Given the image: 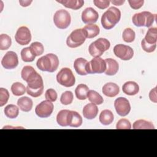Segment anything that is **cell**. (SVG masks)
Wrapping results in <instances>:
<instances>
[{"mask_svg":"<svg viewBox=\"0 0 157 157\" xmlns=\"http://www.w3.org/2000/svg\"><path fill=\"white\" fill-rule=\"evenodd\" d=\"M27 94L33 98L40 96L44 91V82L42 77L35 71L26 80Z\"/></svg>","mask_w":157,"mask_h":157,"instance_id":"obj_1","label":"cell"},{"mask_svg":"<svg viewBox=\"0 0 157 157\" xmlns=\"http://www.w3.org/2000/svg\"><path fill=\"white\" fill-rule=\"evenodd\" d=\"M59 63V59L56 55L48 53L37 59L36 66L42 71L53 72L58 69Z\"/></svg>","mask_w":157,"mask_h":157,"instance_id":"obj_2","label":"cell"},{"mask_svg":"<svg viewBox=\"0 0 157 157\" xmlns=\"http://www.w3.org/2000/svg\"><path fill=\"white\" fill-rule=\"evenodd\" d=\"M120 18V10L115 7H110L102 15V26L105 29H110L119 22Z\"/></svg>","mask_w":157,"mask_h":157,"instance_id":"obj_3","label":"cell"},{"mask_svg":"<svg viewBox=\"0 0 157 157\" xmlns=\"http://www.w3.org/2000/svg\"><path fill=\"white\" fill-rule=\"evenodd\" d=\"M155 19L156 14H153L148 11H143L135 13L132 18V21L133 24L137 27L149 28L152 25Z\"/></svg>","mask_w":157,"mask_h":157,"instance_id":"obj_4","label":"cell"},{"mask_svg":"<svg viewBox=\"0 0 157 157\" xmlns=\"http://www.w3.org/2000/svg\"><path fill=\"white\" fill-rule=\"evenodd\" d=\"M110 47V43L107 39L99 38L90 45L88 51L93 57H100L105 51L109 49Z\"/></svg>","mask_w":157,"mask_h":157,"instance_id":"obj_5","label":"cell"},{"mask_svg":"<svg viewBox=\"0 0 157 157\" xmlns=\"http://www.w3.org/2000/svg\"><path fill=\"white\" fill-rule=\"evenodd\" d=\"M58 83L65 87H71L74 85L75 78L72 71L68 67L62 68L56 75Z\"/></svg>","mask_w":157,"mask_h":157,"instance_id":"obj_6","label":"cell"},{"mask_svg":"<svg viewBox=\"0 0 157 157\" xmlns=\"http://www.w3.org/2000/svg\"><path fill=\"white\" fill-rule=\"evenodd\" d=\"M71 21V15L66 10H58L53 15L54 24L59 29H66L70 25Z\"/></svg>","mask_w":157,"mask_h":157,"instance_id":"obj_7","label":"cell"},{"mask_svg":"<svg viewBox=\"0 0 157 157\" xmlns=\"http://www.w3.org/2000/svg\"><path fill=\"white\" fill-rule=\"evenodd\" d=\"M86 37L82 28L74 30L67 37L66 44L70 48H77L82 45L85 41Z\"/></svg>","mask_w":157,"mask_h":157,"instance_id":"obj_8","label":"cell"},{"mask_svg":"<svg viewBox=\"0 0 157 157\" xmlns=\"http://www.w3.org/2000/svg\"><path fill=\"white\" fill-rule=\"evenodd\" d=\"M106 67L105 60L100 57H96L87 63L86 71L88 74H102L105 71Z\"/></svg>","mask_w":157,"mask_h":157,"instance_id":"obj_9","label":"cell"},{"mask_svg":"<svg viewBox=\"0 0 157 157\" xmlns=\"http://www.w3.org/2000/svg\"><path fill=\"white\" fill-rule=\"evenodd\" d=\"M113 53L117 57L124 61L129 60L134 56L133 49L124 44L116 45L113 48Z\"/></svg>","mask_w":157,"mask_h":157,"instance_id":"obj_10","label":"cell"},{"mask_svg":"<svg viewBox=\"0 0 157 157\" xmlns=\"http://www.w3.org/2000/svg\"><path fill=\"white\" fill-rule=\"evenodd\" d=\"M53 109L52 102L45 100L42 101L36 107L35 113L40 118H48L52 113Z\"/></svg>","mask_w":157,"mask_h":157,"instance_id":"obj_11","label":"cell"},{"mask_svg":"<svg viewBox=\"0 0 157 157\" xmlns=\"http://www.w3.org/2000/svg\"><path fill=\"white\" fill-rule=\"evenodd\" d=\"M114 107L118 115L121 117L126 116L131 110V105L129 101L123 97H120L115 99Z\"/></svg>","mask_w":157,"mask_h":157,"instance_id":"obj_12","label":"cell"},{"mask_svg":"<svg viewBox=\"0 0 157 157\" xmlns=\"http://www.w3.org/2000/svg\"><path fill=\"white\" fill-rule=\"evenodd\" d=\"M15 39L21 45L28 44L31 40V34L29 28L24 26L20 27L16 32Z\"/></svg>","mask_w":157,"mask_h":157,"instance_id":"obj_13","label":"cell"},{"mask_svg":"<svg viewBox=\"0 0 157 157\" xmlns=\"http://www.w3.org/2000/svg\"><path fill=\"white\" fill-rule=\"evenodd\" d=\"M1 64L6 69H15L18 64L17 53L13 51L7 52L1 60Z\"/></svg>","mask_w":157,"mask_h":157,"instance_id":"obj_14","label":"cell"},{"mask_svg":"<svg viewBox=\"0 0 157 157\" xmlns=\"http://www.w3.org/2000/svg\"><path fill=\"white\" fill-rule=\"evenodd\" d=\"M99 14L92 7L86 8L82 13V20L86 24H93L97 21Z\"/></svg>","mask_w":157,"mask_h":157,"instance_id":"obj_15","label":"cell"},{"mask_svg":"<svg viewBox=\"0 0 157 157\" xmlns=\"http://www.w3.org/2000/svg\"><path fill=\"white\" fill-rule=\"evenodd\" d=\"M102 92L105 96L113 98L116 96L119 93L120 88L116 83L112 82L107 83L103 86Z\"/></svg>","mask_w":157,"mask_h":157,"instance_id":"obj_16","label":"cell"},{"mask_svg":"<svg viewBox=\"0 0 157 157\" xmlns=\"http://www.w3.org/2000/svg\"><path fill=\"white\" fill-rule=\"evenodd\" d=\"M68 126L74 128H78L82 124V118L80 115L74 110H69L67 118Z\"/></svg>","mask_w":157,"mask_h":157,"instance_id":"obj_17","label":"cell"},{"mask_svg":"<svg viewBox=\"0 0 157 157\" xmlns=\"http://www.w3.org/2000/svg\"><path fill=\"white\" fill-rule=\"evenodd\" d=\"M83 117L88 120L94 119L98 115V108L96 104L90 103L84 106L83 109Z\"/></svg>","mask_w":157,"mask_h":157,"instance_id":"obj_18","label":"cell"},{"mask_svg":"<svg viewBox=\"0 0 157 157\" xmlns=\"http://www.w3.org/2000/svg\"><path fill=\"white\" fill-rule=\"evenodd\" d=\"M123 93L129 96H134L139 91V86L137 83L133 81H128L124 83L122 86Z\"/></svg>","mask_w":157,"mask_h":157,"instance_id":"obj_19","label":"cell"},{"mask_svg":"<svg viewBox=\"0 0 157 157\" xmlns=\"http://www.w3.org/2000/svg\"><path fill=\"white\" fill-rule=\"evenodd\" d=\"M107 67L104 72L107 75H115L119 69V65L118 62L112 58H107L105 59Z\"/></svg>","mask_w":157,"mask_h":157,"instance_id":"obj_20","label":"cell"},{"mask_svg":"<svg viewBox=\"0 0 157 157\" xmlns=\"http://www.w3.org/2000/svg\"><path fill=\"white\" fill-rule=\"evenodd\" d=\"M87 63V60L83 58H78L74 61V67L78 74L80 75H86L88 74L86 71Z\"/></svg>","mask_w":157,"mask_h":157,"instance_id":"obj_21","label":"cell"},{"mask_svg":"<svg viewBox=\"0 0 157 157\" xmlns=\"http://www.w3.org/2000/svg\"><path fill=\"white\" fill-rule=\"evenodd\" d=\"M82 29L86 38L88 39H92L95 37L99 34L100 32V29L98 26L94 24H88L85 26Z\"/></svg>","mask_w":157,"mask_h":157,"instance_id":"obj_22","label":"cell"},{"mask_svg":"<svg viewBox=\"0 0 157 157\" xmlns=\"http://www.w3.org/2000/svg\"><path fill=\"white\" fill-rule=\"evenodd\" d=\"M17 105L21 110L28 112L32 109L33 103L31 98L27 96H23L18 99Z\"/></svg>","mask_w":157,"mask_h":157,"instance_id":"obj_23","label":"cell"},{"mask_svg":"<svg viewBox=\"0 0 157 157\" xmlns=\"http://www.w3.org/2000/svg\"><path fill=\"white\" fill-rule=\"evenodd\" d=\"M56 2L61 4L66 8L73 10L79 9L84 4V1L83 0H61L56 1Z\"/></svg>","mask_w":157,"mask_h":157,"instance_id":"obj_24","label":"cell"},{"mask_svg":"<svg viewBox=\"0 0 157 157\" xmlns=\"http://www.w3.org/2000/svg\"><path fill=\"white\" fill-rule=\"evenodd\" d=\"M113 121V114L108 109H105L99 115V121L103 125H109Z\"/></svg>","mask_w":157,"mask_h":157,"instance_id":"obj_25","label":"cell"},{"mask_svg":"<svg viewBox=\"0 0 157 157\" xmlns=\"http://www.w3.org/2000/svg\"><path fill=\"white\" fill-rule=\"evenodd\" d=\"M134 129H155V128L153 124L149 121L145 120H136L132 125Z\"/></svg>","mask_w":157,"mask_h":157,"instance_id":"obj_26","label":"cell"},{"mask_svg":"<svg viewBox=\"0 0 157 157\" xmlns=\"http://www.w3.org/2000/svg\"><path fill=\"white\" fill-rule=\"evenodd\" d=\"M144 39L145 41L148 44H151V45L156 44L157 28L156 27L149 28Z\"/></svg>","mask_w":157,"mask_h":157,"instance_id":"obj_27","label":"cell"},{"mask_svg":"<svg viewBox=\"0 0 157 157\" xmlns=\"http://www.w3.org/2000/svg\"><path fill=\"white\" fill-rule=\"evenodd\" d=\"M89 88L85 84H79L75 90L76 98L79 100H85L87 98V93Z\"/></svg>","mask_w":157,"mask_h":157,"instance_id":"obj_28","label":"cell"},{"mask_svg":"<svg viewBox=\"0 0 157 157\" xmlns=\"http://www.w3.org/2000/svg\"><path fill=\"white\" fill-rule=\"evenodd\" d=\"M4 112L7 118L13 119L18 117L19 114V109L15 105L9 104L4 108Z\"/></svg>","mask_w":157,"mask_h":157,"instance_id":"obj_29","label":"cell"},{"mask_svg":"<svg viewBox=\"0 0 157 157\" xmlns=\"http://www.w3.org/2000/svg\"><path fill=\"white\" fill-rule=\"evenodd\" d=\"M87 98L93 104L96 105H101L103 103L102 97L94 90H89L87 93Z\"/></svg>","mask_w":157,"mask_h":157,"instance_id":"obj_30","label":"cell"},{"mask_svg":"<svg viewBox=\"0 0 157 157\" xmlns=\"http://www.w3.org/2000/svg\"><path fill=\"white\" fill-rule=\"evenodd\" d=\"M69 110L67 109L60 110L56 116V121L61 126H67V118Z\"/></svg>","mask_w":157,"mask_h":157,"instance_id":"obj_31","label":"cell"},{"mask_svg":"<svg viewBox=\"0 0 157 157\" xmlns=\"http://www.w3.org/2000/svg\"><path fill=\"white\" fill-rule=\"evenodd\" d=\"M26 88L20 82H15L11 86V91L16 96H21L25 94Z\"/></svg>","mask_w":157,"mask_h":157,"instance_id":"obj_32","label":"cell"},{"mask_svg":"<svg viewBox=\"0 0 157 157\" xmlns=\"http://www.w3.org/2000/svg\"><path fill=\"white\" fill-rule=\"evenodd\" d=\"M29 48L32 53L35 56H37L43 54L44 52V47L43 45L39 42H33L30 46Z\"/></svg>","mask_w":157,"mask_h":157,"instance_id":"obj_33","label":"cell"},{"mask_svg":"<svg viewBox=\"0 0 157 157\" xmlns=\"http://www.w3.org/2000/svg\"><path fill=\"white\" fill-rule=\"evenodd\" d=\"M12 44V39L9 36L6 34L0 35V50H7Z\"/></svg>","mask_w":157,"mask_h":157,"instance_id":"obj_34","label":"cell"},{"mask_svg":"<svg viewBox=\"0 0 157 157\" xmlns=\"http://www.w3.org/2000/svg\"><path fill=\"white\" fill-rule=\"evenodd\" d=\"M21 58L24 62H32L34 60L36 56L32 53L29 47L23 48L21 51Z\"/></svg>","mask_w":157,"mask_h":157,"instance_id":"obj_35","label":"cell"},{"mask_svg":"<svg viewBox=\"0 0 157 157\" xmlns=\"http://www.w3.org/2000/svg\"><path fill=\"white\" fill-rule=\"evenodd\" d=\"M135 37H136L135 32L130 28H126L123 32L122 37L123 40L126 42L131 43L133 42L135 39Z\"/></svg>","mask_w":157,"mask_h":157,"instance_id":"obj_36","label":"cell"},{"mask_svg":"<svg viewBox=\"0 0 157 157\" xmlns=\"http://www.w3.org/2000/svg\"><path fill=\"white\" fill-rule=\"evenodd\" d=\"M73 99V93L70 91H66L61 94L60 98V102L62 104L69 105L72 102Z\"/></svg>","mask_w":157,"mask_h":157,"instance_id":"obj_37","label":"cell"},{"mask_svg":"<svg viewBox=\"0 0 157 157\" xmlns=\"http://www.w3.org/2000/svg\"><path fill=\"white\" fill-rule=\"evenodd\" d=\"M116 129H131V124L128 119L121 118L117 123Z\"/></svg>","mask_w":157,"mask_h":157,"instance_id":"obj_38","label":"cell"},{"mask_svg":"<svg viewBox=\"0 0 157 157\" xmlns=\"http://www.w3.org/2000/svg\"><path fill=\"white\" fill-rule=\"evenodd\" d=\"M9 98V93L7 89L0 88V106L2 107L8 101Z\"/></svg>","mask_w":157,"mask_h":157,"instance_id":"obj_39","label":"cell"},{"mask_svg":"<svg viewBox=\"0 0 157 157\" xmlns=\"http://www.w3.org/2000/svg\"><path fill=\"white\" fill-rule=\"evenodd\" d=\"M35 69L30 66H26L23 67L21 72V76L23 80L26 81L27 78L34 72H35Z\"/></svg>","mask_w":157,"mask_h":157,"instance_id":"obj_40","label":"cell"},{"mask_svg":"<svg viewBox=\"0 0 157 157\" xmlns=\"http://www.w3.org/2000/svg\"><path fill=\"white\" fill-rule=\"evenodd\" d=\"M58 95L56 91L52 88L48 89L45 93V98L46 100L51 102H55L57 99Z\"/></svg>","mask_w":157,"mask_h":157,"instance_id":"obj_41","label":"cell"},{"mask_svg":"<svg viewBox=\"0 0 157 157\" xmlns=\"http://www.w3.org/2000/svg\"><path fill=\"white\" fill-rule=\"evenodd\" d=\"M141 47L145 52L147 53H151L155 50L156 47V44H153V45L148 44L145 41L144 39H143L141 41Z\"/></svg>","mask_w":157,"mask_h":157,"instance_id":"obj_42","label":"cell"},{"mask_svg":"<svg viewBox=\"0 0 157 157\" xmlns=\"http://www.w3.org/2000/svg\"><path fill=\"white\" fill-rule=\"evenodd\" d=\"M110 1L104 0V1H99V0H94L93 3L94 4L100 9H104L109 7L110 5Z\"/></svg>","mask_w":157,"mask_h":157,"instance_id":"obj_43","label":"cell"},{"mask_svg":"<svg viewBox=\"0 0 157 157\" xmlns=\"http://www.w3.org/2000/svg\"><path fill=\"white\" fill-rule=\"evenodd\" d=\"M128 2L130 7L133 9H139L142 7L144 1V0H129Z\"/></svg>","mask_w":157,"mask_h":157,"instance_id":"obj_44","label":"cell"},{"mask_svg":"<svg viewBox=\"0 0 157 157\" xmlns=\"http://www.w3.org/2000/svg\"><path fill=\"white\" fill-rule=\"evenodd\" d=\"M149 98L151 101L154 103L157 102V96H156V87L153 88L149 93Z\"/></svg>","mask_w":157,"mask_h":157,"instance_id":"obj_45","label":"cell"},{"mask_svg":"<svg viewBox=\"0 0 157 157\" xmlns=\"http://www.w3.org/2000/svg\"><path fill=\"white\" fill-rule=\"evenodd\" d=\"M31 2L32 1H19V3L22 7L29 6Z\"/></svg>","mask_w":157,"mask_h":157,"instance_id":"obj_46","label":"cell"},{"mask_svg":"<svg viewBox=\"0 0 157 157\" xmlns=\"http://www.w3.org/2000/svg\"><path fill=\"white\" fill-rule=\"evenodd\" d=\"M124 2H125L124 0H121V1L115 0V1H110V2H112V4H113L115 6H121L123 4H124Z\"/></svg>","mask_w":157,"mask_h":157,"instance_id":"obj_47","label":"cell"}]
</instances>
